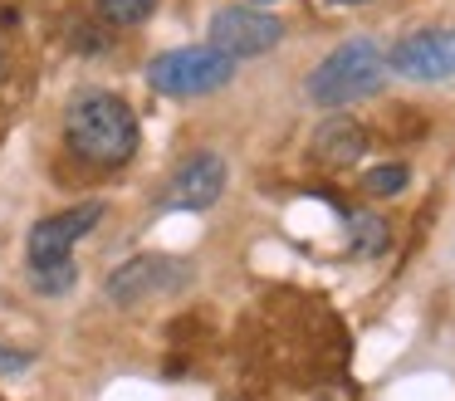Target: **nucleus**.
<instances>
[{"instance_id": "1", "label": "nucleus", "mask_w": 455, "mask_h": 401, "mask_svg": "<svg viewBox=\"0 0 455 401\" xmlns=\"http://www.w3.org/2000/svg\"><path fill=\"white\" fill-rule=\"evenodd\" d=\"M64 142L89 166H123L138 152V117L118 93H79L64 113Z\"/></svg>"}, {"instance_id": "2", "label": "nucleus", "mask_w": 455, "mask_h": 401, "mask_svg": "<svg viewBox=\"0 0 455 401\" xmlns=\"http://www.w3.org/2000/svg\"><path fill=\"white\" fill-rule=\"evenodd\" d=\"M382 84H387V54L377 49V39H347L308 74L304 88H308V103L343 108L382 93Z\"/></svg>"}, {"instance_id": "3", "label": "nucleus", "mask_w": 455, "mask_h": 401, "mask_svg": "<svg viewBox=\"0 0 455 401\" xmlns=\"http://www.w3.org/2000/svg\"><path fill=\"white\" fill-rule=\"evenodd\" d=\"M99 221H103V201H84V205H74V211L50 215V221L35 225L30 230V274H35L40 289L60 293L64 284L74 279V269H69L74 240H84Z\"/></svg>"}, {"instance_id": "4", "label": "nucleus", "mask_w": 455, "mask_h": 401, "mask_svg": "<svg viewBox=\"0 0 455 401\" xmlns=\"http://www.w3.org/2000/svg\"><path fill=\"white\" fill-rule=\"evenodd\" d=\"M235 78V59L220 54L216 44H191V49H167L148 64V84L167 98H201L216 93Z\"/></svg>"}, {"instance_id": "5", "label": "nucleus", "mask_w": 455, "mask_h": 401, "mask_svg": "<svg viewBox=\"0 0 455 401\" xmlns=\"http://www.w3.org/2000/svg\"><path fill=\"white\" fill-rule=\"evenodd\" d=\"M284 39V20L265 15L255 5H226L211 15V44L230 59H255Z\"/></svg>"}, {"instance_id": "6", "label": "nucleus", "mask_w": 455, "mask_h": 401, "mask_svg": "<svg viewBox=\"0 0 455 401\" xmlns=\"http://www.w3.org/2000/svg\"><path fill=\"white\" fill-rule=\"evenodd\" d=\"M387 68L416 84H445L455 78V29H416L387 54Z\"/></svg>"}, {"instance_id": "7", "label": "nucleus", "mask_w": 455, "mask_h": 401, "mask_svg": "<svg viewBox=\"0 0 455 401\" xmlns=\"http://www.w3.org/2000/svg\"><path fill=\"white\" fill-rule=\"evenodd\" d=\"M181 279H187V269H181L177 260H167V254H138V260L118 264V269L108 274L103 293H108V303H118V309H132V303L152 299V293L177 289Z\"/></svg>"}, {"instance_id": "8", "label": "nucleus", "mask_w": 455, "mask_h": 401, "mask_svg": "<svg viewBox=\"0 0 455 401\" xmlns=\"http://www.w3.org/2000/svg\"><path fill=\"white\" fill-rule=\"evenodd\" d=\"M226 156L216 152H196L191 162H181L177 172H172L167 191H162V205L167 211H206V205L220 201V191H226Z\"/></svg>"}, {"instance_id": "9", "label": "nucleus", "mask_w": 455, "mask_h": 401, "mask_svg": "<svg viewBox=\"0 0 455 401\" xmlns=\"http://www.w3.org/2000/svg\"><path fill=\"white\" fill-rule=\"evenodd\" d=\"M363 152H367V132L353 117H328V123H318L314 142H308V156L318 166H333V172L338 166H353Z\"/></svg>"}, {"instance_id": "10", "label": "nucleus", "mask_w": 455, "mask_h": 401, "mask_svg": "<svg viewBox=\"0 0 455 401\" xmlns=\"http://www.w3.org/2000/svg\"><path fill=\"white\" fill-rule=\"evenodd\" d=\"M347 235H353V250L363 254V260H372V254L387 250V225L377 221V215H367V211L347 215Z\"/></svg>"}, {"instance_id": "11", "label": "nucleus", "mask_w": 455, "mask_h": 401, "mask_svg": "<svg viewBox=\"0 0 455 401\" xmlns=\"http://www.w3.org/2000/svg\"><path fill=\"white\" fill-rule=\"evenodd\" d=\"M157 10V0H99V15L108 20V25H142V20Z\"/></svg>"}, {"instance_id": "12", "label": "nucleus", "mask_w": 455, "mask_h": 401, "mask_svg": "<svg viewBox=\"0 0 455 401\" xmlns=\"http://www.w3.org/2000/svg\"><path fill=\"white\" fill-rule=\"evenodd\" d=\"M363 186L372 196H396V191H406V166L402 162H392V166H372V172L363 176Z\"/></svg>"}, {"instance_id": "13", "label": "nucleus", "mask_w": 455, "mask_h": 401, "mask_svg": "<svg viewBox=\"0 0 455 401\" xmlns=\"http://www.w3.org/2000/svg\"><path fill=\"white\" fill-rule=\"evenodd\" d=\"M30 367V352H15V348H0V377H15V372Z\"/></svg>"}, {"instance_id": "14", "label": "nucleus", "mask_w": 455, "mask_h": 401, "mask_svg": "<svg viewBox=\"0 0 455 401\" xmlns=\"http://www.w3.org/2000/svg\"><path fill=\"white\" fill-rule=\"evenodd\" d=\"M333 5H367V0H333Z\"/></svg>"}]
</instances>
